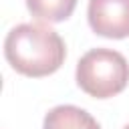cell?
<instances>
[{"mask_svg": "<svg viewBox=\"0 0 129 129\" xmlns=\"http://www.w3.org/2000/svg\"><path fill=\"white\" fill-rule=\"evenodd\" d=\"M129 83V62L113 48H93L77 62V85L95 99H109Z\"/></svg>", "mask_w": 129, "mask_h": 129, "instance_id": "2", "label": "cell"}, {"mask_svg": "<svg viewBox=\"0 0 129 129\" xmlns=\"http://www.w3.org/2000/svg\"><path fill=\"white\" fill-rule=\"evenodd\" d=\"M123 129H129V125H125V127H123Z\"/></svg>", "mask_w": 129, "mask_h": 129, "instance_id": "6", "label": "cell"}, {"mask_svg": "<svg viewBox=\"0 0 129 129\" xmlns=\"http://www.w3.org/2000/svg\"><path fill=\"white\" fill-rule=\"evenodd\" d=\"M89 24L105 38L129 36V0H89Z\"/></svg>", "mask_w": 129, "mask_h": 129, "instance_id": "3", "label": "cell"}, {"mask_svg": "<svg viewBox=\"0 0 129 129\" xmlns=\"http://www.w3.org/2000/svg\"><path fill=\"white\" fill-rule=\"evenodd\" d=\"M77 6V0H26V8L36 20L42 22H62Z\"/></svg>", "mask_w": 129, "mask_h": 129, "instance_id": "5", "label": "cell"}, {"mask_svg": "<svg viewBox=\"0 0 129 129\" xmlns=\"http://www.w3.org/2000/svg\"><path fill=\"white\" fill-rule=\"evenodd\" d=\"M8 64L26 77H46L60 69L67 48L58 32L44 24L24 22L14 26L4 40Z\"/></svg>", "mask_w": 129, "mask_h": 129, "instance_id": "1", "label": "cell"}, {"mask_svg": "<svg viewBox=\"0 0 129 129\" xmlns=\"http://www.w3.org/2000/svg\"><path fill=\"white\" fill-rule=\"evenodd\" d=\"M42 129H101L91 113L77 105L52 107L42 123Z\"/></svg>", "mask_w": 129, "mask_h": 129, "instance_id": "4", "label": "cell"}]
</instances>
